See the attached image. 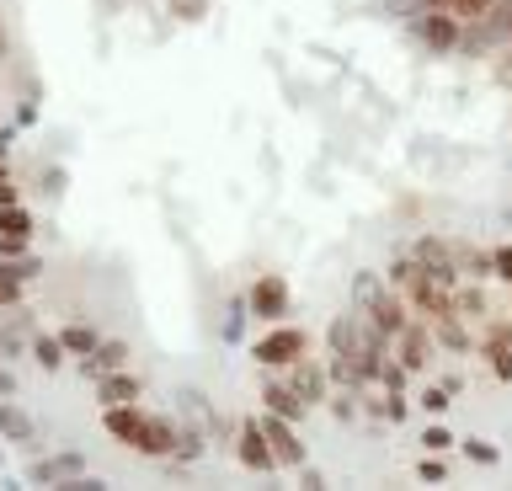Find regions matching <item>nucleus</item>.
Listing matches in <instances>:
<instances>
[{
  "instance_id": "nucleus-27",
  "label": "nucleus",
  "mask_w": 512,
  "mask_h": 491,
  "mask_svg": "<svg viewBox=\"0 0 512 491\" xmlns=\"http://www.w3.org/2000/svg\"><path fill=\"white\" fill-rule=\"evenodd\" d=\"M454 305H459V315H470V321H480V315H491V310H486V294H480L475 283H470V289H454Z\"/></svg>"
},
{
  "instance_id": "nucleus-15",
  "label": "nucleus",
  "mask_w": 512,
  "mask_h": 491,
  "mask_svg": "<svg viewBox=\"0 0 512 491\" xmlns=\"http://www.w3.org/2000/svg\"><path fill=\"white\" fill-rule=\"evenodd\" d=\"M43 278V262L38 257H22V262H0V310H22L27 299V283Z\"/></svg>"
},
{
  "instance_id": "nucleus-3",
  "label": "nucleus",
  "mask_w": 512,
  "mask_h": 491,
  "mask_svg": "<svg viewBox=\"0 0 512 491\" xmlns=\"http://www.w3.org/2000/svg\"><path fill=\"white\" fill-rule=\"evenodd\" d=\"M246 305H251V321H262V326L288 321L294 315V289H288L283 273H256L246 289Z\"/></svg>"
},
{
  "instance_id": "nucleus-26",
  "label": "nucleus",
  "mask_w": 512,
  "mask_h": 491,
  "mask_svg": "<svg viewBox=\"0 0 512 491\" xmlns=\"http://www.w3.org/2000/svg\"><path fill=\"white\" fill-rule=\"evenodd\" d=\"M416 406H422L427 417H443V411L454 406V390H448V385H422V395H416Z\"/></svg>"
},
{
  "instance_id": "nucleus-35",
  "label": "nucleus",
  "mask_w": 512,
  "mask_h": 491,
  "mask_svg": "<svg viewBox=\"0 0 512 491\" xmlns=\"http://www.w3.org/2000/svg\"><path fill=\"white\" fill-rule=\"evenodd\" d=\"M16 390H22V385H16V374H11V363H6V358H0V395H16Z\"/></svg>"
},
{
  "instance_id": "nucleus-20",
  "label": "nucleus",
  "mask_w": 512,
  "mask_h": 491,
  "mask_svg": "<svg viewBox=\"0 0 512 491\" xmlns=\"http://www.w3.org/2000/svg\"><path fill=\"white\" fill-rule=\"evenodd\" d=\"M32 363H38L43 374H59L64 363H70V353H64L59 331H32Z\"/></svg>"
},
{
  "instance_id": "nucleus-23",
  "label": "nucleus",
  "mask_w": 512,
  "mask_h": 491,
  "mask_svg": "<svg viewBox=\"0 0 512 491\" xmlns=\"http://www.w3.org/2000/svg\"><path fill=\"white\" fill-rule=\"evenodd\" d=\"M0 235H27L32 241V235H38V214H32L22 198L6 203V209H0Z\"/></svg>"
},
{
  "instance_id": "nucleus-7",
  "label": "nucleus",
  "mask_w": 512,
  "mask_h": 491,
  "mask_svg": "<svg viewBox=\"0 0 512 491\" xmlns=\"http://www.w3.org/2000/svg\"><path fill=\"white\" fill-rule=\"evenodd\" d=\"M283 379H288V385H294V395H299V401L304 406H326L331 401V369H326V358H310V353H304V358H294V363H288V369H278Z\"/></svg>"
},
{
  "instance_id": "nucleus-42",
  "label": "nucleus",
  "mask_w": 512,
  "mask_h": 491,
  "mask_svg": "<svg viewBox=\"0 0 512 491\" xmlns=\"http://www.w3.org/2000/svg\"><path fill=\"white\" fill-rule=\"evenodd\" d=\"M0 358H6V353H0Z\"/></svg>"
},
{
  "instance_id": "nucleus-6",
  "label": "nucleus",
  "mask_w": 512,
  "mask_h": 491,
  "mask_svg": "<svg viewBox=\"0 0 512 491\" xmlns=\"http://www.w3.org/2000/svg\"><path fill=\"white\" fill-rule=\"evenodd\" d=\"M459 289V283H454ZM454 289H448V283H438L432 273H422V267H416L411 273V283L400 294H406V305H411V315H422V321H443V315H454L459 305H454Z\"/></svg>"
},
{
  "instance_id": "nucleus-28",
  "label": "nucleus",
  "mask_w": 512,
  "mask_h": 491,
  "mask_svg": "<svg viewBox=\"0 0 512 491\" xmlns=\"http://www.w3.org/2000/svg\"><path fill=\"white\" fill-rule=\"evenodd\" d=\"M384 283H390V278H379V273H368V267H363V273L352 278V305H368V299H374Z\"/></svg>"
},
{
  "instance_id": "nucleus-8",
  "label": "nucleus",
  "mask_w": 512,
  "mask_h": 491,
  "mask_svg": "<svg viewBox=\"0 0 512 491\" xmlns=\"http://www.w3.org/2000/svg\"><path fill=\"white\" fill-rule=\"evenodd\" d=\"M352 310H358V315H363V321L379 331L384 342H395V337H400V326L411 321V305H406V294H400V289H390V283H384V289H379L374 299H368V305H352Z\"/></svg>"
},
{
  "instance_id": "nucleus-10",
  "label": "nucleus",
  "mask_w": 512,
  "mask_h": 491,
  "mask_svg": "<svg viewBox=\"0 0 512 491\" xmlns=\"http://www.w3.org/2000/svg\"><path fill=\"white\" fill-rule=\"evenodd\" d=\"M235 459H240L251 475H272V470H278V454H272V443H267V433H262V422H256V411L235 427Z\"/></svg>"
},
{
  "instance_id": "nucleus-9",
  "label": "nucleus",
  "mask_w": 512,
  "mask_h": 491,
  "mask_svg": "<svg viewBox=\"0 0 512 491\" xmlns=\"http://www.w3.org/2000/svg\"><path fill=\"white\" fill-rule=\"evenodd\" d=\"M256 422H262V433L272 443V454H278V470H299L304 459H310V449L299 443V422L278 417V411H256Z\"/></svg>"
},
{
  "instance_id": "nucleus-32",
  "label": "nucleus",
  "mask_w": 512,
  "mask_h": 491,
  "mask_svg": "<svg viewBox=\"0 0 512 491\" xmlns=\"http://www.w3.org/2000/svg\"><path fill=\"white\" fill-rule=\"evenodd\" d=\"M411 273H416V257L406 251V257H395V262H390V273H384V278H390V289H406Z\"/></svg>"
},
{
  "instance_id": "nucleus-1",
  "label": "nucleus",
  "mask_w": 512,
  "mask_h": 491,
  "mask_svg": "<svg viewBox=\"0 0 512 491\" xmlns=\"http://www.w3.org/2000/svg\"><path fill=\"white\" fill-rule=\"evenodd\" d=\"M102 433L112 443H123V449L144 454V459H171L182 422L160 417V411H144L139 401H128V406H102Z\"/></svg>"
},
{
  "instance_id": "nucleus-18",
  "label": "nucleus",
  "mask_w": 512,
  "mask_h": 491,
  "mask_svg": "<svg viewBox=\"0 0 512 491\" xmlns=\"http://www.w3.org/2000/svg\"><path fill=\"white\" fill-rule=\"evenodd\" d=\"M171 417L182 422V427H203V433H214V406L203 401V390H176V406H171Z\"/></svg>"
},
{
  "instance_id": "nucleus-5",
  "label": "nucleus",
  "mask_w": 512,
  "mask_h": 491,
  "mask_svg": "<svg viewBox=\"0 0 512 491\" xmlns=\"http://www.w3.org/2000/svg\"><path fill=\"white\" fill-rule=\"evenodd\" d=\"M390 347H395L390 358H395L406 374H427V369H432V358H438V337H432V326L422 321V315H411V321L400 326V337H395Z\"/></svg>"
},
{
  "instance_id": "nucleus-12",
  "label": "nucleus",
  "mask_w": 512,
  "mask_h": 491,
  "mask_svg": "<svg viewBox=\"0 0 512 491\" xmlns=\"http://www.w3.org/2000/svg\"><path fill=\"white\" fill-rule=\"evenodd\" d=\"M0 438L11 449H38V417L27 406H16V395H0Z\"/></svg>"
},
{
  "instance_id": "nucleus-14",
  "label": "nucleus",
  "mask_w": 512,
  "mask_h": 491,
  "mask_svg": "<svg viewBox=\"0 0 512 491\" xmlns=\"http://www.w3.org/2000/svg\"><path fill=\"white\" fill-rule=\"evenodd\" d=\"M411 257H416V267H422V273H432L438 283H448V289L459 283V262H454V251H448L438 235H416Z\"/></svg>"
},
{
  "instance_id": "nucleus-13",
  "label": "nucleus",
  "mask_w": 512,
  "mask_h": 491,
  "mask_svg": "<svg viewBox=\"0 0 512 491\" xmlns=\"http://www.w3.org/2000/svg\"><path fill=\"white\" fill-rule=\"evenodd\" d=\"M256 401H262V411H278V417H288V422H304V411H310L278 369H267V379L256 385Z\"/></svg>"
},
{
  "instance_id": "nucleus-29",
  "label": "nucleus",
  "mask_w": 512,
  "mask_h": 491,
  "mask_svg": "<svg viewBox=\"0 0 512 491\" xmlns=\"http://www.w3.org/2000/svg\"><path fill=\"white\" fill-rule=\"evenodd\" d=\"M22 257H32L27 235H0V262H22Z\"/></svg>"
},
{
  "instance_id": "nucleus-34",
  "label": "nucleus",
  "mask_w": 512,
  "mask_h": 491,
  "mask_svg": "<svg viewBox=\"0 0 512 491\" xmlns=\"http://www.w3.org/2000/svg\"><path fill=\"white\" fill-rule=\"evenodd\" d=\"M299 486H304V491H320V486H326V475H320L310 459H304V465H299Z\"/></svg>"
},
{
  "instance_id": "nucleus-31",
  "label": "nucleus",
  "mask_w": 512,
  "mask_h": 491,
  "mask_svg": "<svg viewBox=\"0 0 512 491\" xmlns=\"http://www.w3.org/2000/svg\"><path fill=\"white\" fill-rule=\"evenodd\" d=\"M464 454H470L475 465H496V459H502V454H496V443H491V438H464Z\"/></svg>"
},
{
  "instance_id": "nucleus-37",
  "label": "nucleus",
  "mask_w": 512,
  "mask_h": 491,
  "mask_svg": "<svg viewBox=\"0 0 512 491\" xmlns=\"http://www.w3.org/2000/svg\"><path fill=\"white\" fill-rule=\"evenodd\" d=\"M16 123H22V129H27V123H38V107L22 102V107H16Z\"/></svg>"
},
{
  "instance_id": "nucleus-21",
  "label": "nucleus",
  "mask_w": 512,
  "mask_h": 491,
  "mask_svg": "<svg viewBox=\"0 0 512 491\" xmlns=\"http://www.w3.org/2000/svg\"><path fill=\"white\" fill-rule=\"evenodd\" d=\"M59 342H64V353H70V358H86V353H96L102 331H96L91 321H64L59 326Z\"/></svg>"
},
{
  "instance_id": "nucleus-17",
  "label": "nucleus",
  "mask_w": 512,
  "mask_h": 491,
  "mask_svg": "<svg viewBox=\"0 0 512 491\" xmlns=\"http://www.w3.org/2000/svg\"><path fill=\"white\" fill-rule=\"evenodd\" d=\"M128 358H134V347H128L123 337H102V342H96V353L80 358V374H86V379H102V374H112V369H128Z\"/></svg>"
},
{
  "instance_id": "nucleus-30",
  "label": "nucleus",
  "mask_w": 512,
  "mask_h": 491,
  "mask_svg": "<svg viewBox=\"0 0 512 491\" xmlns=\"http://www.w3.org/2000/svg\"><path fill=\"white\" fill-rule=\"evenodd\" d=\"M422 449H427V454H448V449H454V433H448V427H438V422H432L427 433H422Z\"/></svg>"
},
{
  "instance_id": "nucleus-38",
  "label": "nucleus",
  "mask_w": 512,
  "mask_h": 491,
  "mask_svg": "<svg viewBox=\"0 0 512 491\" xmlns=\"http://www.w3.org/2000/svg\"><path fill=\"white\" fill-rule=\"evenodd\" d=\"M11 139H16V129H0V155H11Z\"/></svg>"
},
{
  "instance_id": "nucleus-24",
  "label": "nucleus",
  "mask_w": 512,
  "mask_h": 491,
  "mask_svg": "<svg viewBox=\"0 0 512 491\" xmlns=\"http://www.w3.org/2000/svg\"><path fill=\"white\" fill-rule=\"evenodd\" d=\"M246 321H251V305H246V294H235L230 305H224L219 337H224V342H240V337H246Z\"/></svg>"
},
{
  "instance_id": "nucleus-4",
  "label": "nucleus",
  "mask_w": 512,
  "mask_h": 491,
  "mask_svg": "<svg viewBox=\"0 0 512 491\" xmlns=\"http://www.w3.org/2000/svg\"><path fill=\"white\" fill-rule=\"evenodd\" d=\"M411 33H416V43H427V54L464 49V22L454 17V11H443V6H422V11H416Z\"/></svg>"
},
{
  "instance_id": "nucleus-25",
  "label": "nucleus",
  "mask_w": 512,
  "mask_h": 491,
  "mask_svg": "<svg viewBox=\"0 0 512 491\" xmlns=\"http://www.w3.org/2000/svg\"><path fill=\"white\" fill-rule=\"evenodd\" d=\"M166 11H171V22L198 27L203 17H214V0H166Z\"/></svg>"
},
{
  "instance_id": "nucleus-19",
  "label": "nucleus",
  "mask_w": 512,
  "mask_h": 491,
  "mask_svg": "<svg viewBox=\"0 0 512 491\" xmlns=\"http://www.w3.org/2000/svg\"><path fill=\"white\" fill-rule=\"evenodd\" d=\"M486 358H491V374L496 379H512V326L496 321L486 331Z\"/></svg>"
},
{
  "instance_id": "nucleus-41",
  "label": "nucleus",
  "mask_w": 512,
  "mask_h": 491,
  "mask_svg": "<svg viewBox=\"0 0 512 491\" xmlns=\"http://www.w3.org/2000/svg\"><path fill=\"white\" fill-rule=\"evenodd\" d=\"M507 43H512V6H507Z\"/></svg>"
},
{
  "instance_id": "nucleus-16",
  "label": "nucleus",
  "mask_w": 512,
  "mask_h": 491,
  "mask_svg": "<svg viewBox=\"0 0 512 491\" xmlns=\"http://www.w3.org/2000/svg\"><path fill=\"white\" fill-rule=\"evenodd\" d=\"M96 390V406H128V401H144V379L134 369H112L102 379H91Z\"/></svg>"
},
{
  "instance_id": "nucleus-36",
  "label": "nucleus",
  "mask_w": 512,
  "mask_h": 491,
  "mask_svg": "<svg viewBox=\"0 0 512 491\" xmlns=\"http://www.w3.org/2000/svg\"><path fill=\"white\" fill-rule=\"evenodd\" d=\"M43 182H48V198H59V193H64V171H59V166H48V177H43Z\"/></svg>"
},
{
  "instance_id": "nucleus-40",
  "label": "nucleus",
  "mask_w": 512,
  "mask_h": 491,
  "mask_svg": "<svg viewBox=\"0 0 512 491\" xmlns=\"http://www.w3.org/2000/svg\"><path fill=\"white\" fill-rule=\"evenodd\" d=\"M0 470H6V438H0Z\"/></svg>"
},
{
  "instance_id": "nucleus-11",
  "label": "nucleus",
  "mask_w": 512,
  "mask_h": 491,
  "mask_svg": "<svg viewBox=\"0 0 512 491\" xmlns=\"http://www.w3.org/2000/svg\"><path fill=\"white\" fill-rule=\"evenodd\" d=\"M70 475H86V454L80 449H64V454H43V459H32L27 465V486H48V491H59Z\"/></svg>"
},
{
  "instance_id": "nucleus-22",
  "label": "nucleus",
  "mask_w": 512,
  "mask_h": 491,
  "mask_svg": "<svg viewBox=\"0 0 512 491\" xmlns=\"http://www.w3.org/2000/svg\"><path fill=\"white\" fill-rule=\"evenodd\" d=\"M203 454H208V433H203V427H182V433H176V449H171L166 465H198Z\"/></svg>"
},
{
  "instance_id": "nucleus-33",
  "label": "nucleus",
  "mask_w": 512,
  "mask_h": 491,
  "mask_svg": "<svg viewBox=\"0 0 512 491\" xmlns=\"http://www.w3.org/2000/svg\"><path fill=\"white\" fill-rule=\"evenodd\" d=\"M416 475H422V481H443L448 470H443V459H438V454H422V465H416Z\"/></svg>"
},
{
  "instance_id": "nucleus-2",
  "label": "nucleus",
  "mask_w": 512,
  "mask_h": 491,
  "mask_svg": "<svg viewBox=\"0 0 512 491\" xmlns=\"http://www.w3.org/2000/svg\"><path fill=\"white\" fill-rule=\"evenodd\" d=\"M310 353V331L294 326V321H272L262 337L251 342V358L262 363V369H288L294 358Z\"/></svg>"
},
{
  "instance_id": "nucleus-39",
  "label": "nucleus",
  "mask_w": 512,
  "mask_h": 491,
  "mask_svg": "<svg viewBox=\"0 0 512 491\" xmlns=\"http://www.w3.org/2000/svg\"><path fill=\"white\" fill-rule=\"evenodd\" d=\"M0 182H11V161H6V155H0Z\"/></svg>"
}]
</instances>
